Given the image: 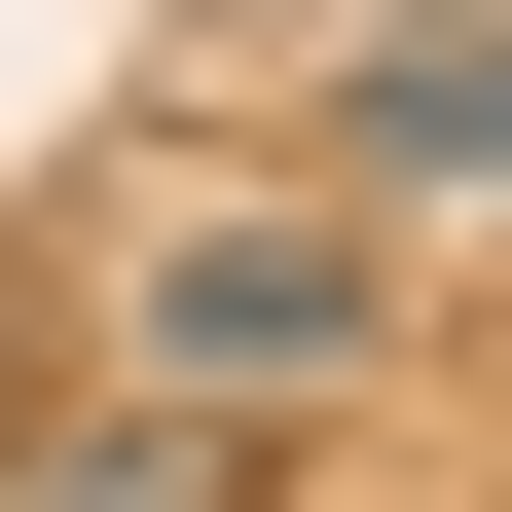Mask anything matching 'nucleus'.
<instances>
[{"label":"nucleus","instance_id":"20e7f679","mask_svg":"<svg viewBox=\"0 0 512 512\" xmlns=\"http://www.w3.org/2000/svg\"><path fill=\"white\" fill-rule=\"evenodd\" d=\"M0 439H37V366H0Z\"/></svg>","mask_w":512,"mask_h":512},{"label":"nucleus","instance_id":"f03ea898","mask_svg":"<svg viewBox=\"0 0 512 512\" xmlns=\"http://www.w3.org/2000/svg\"><path fill=\"white\" fill-rule=\"evenodd\" d=\"M330 147H366V183H476V220H512V0H366V37H330Z\"/></svg>","mask_w":512,"mask_h":512},{"label":"nucleus","instance_id":"7ed1b4c3","mask_svg":"<svg viewBox=\"0 0 512 512\" xmlns=\"http://www.w3.org/2000/svg\"><path fill=\"white\" fill-rule=\"evenodd\" d=\"M256 476V439L220 403H147V366H110V403H37V439H0V512H220Z\"/></svg>","mask_w":512,"mask_h":512},{"label":"nucleus","instance_id":"f257e3e1","mask_svg":"<svg viewBox=\"0 0 512 512\" xmlns=\"http://www.w3.org/2000/svg\"><path fill=\"white\" fill-rule=\"evenodd\" d=\"M110 366H147V403H220V439H293V403H366V366H403V293H366V220H293V183H147Z\"/></svg>","mask_w":512,"mask_h":512}]
</instances>
